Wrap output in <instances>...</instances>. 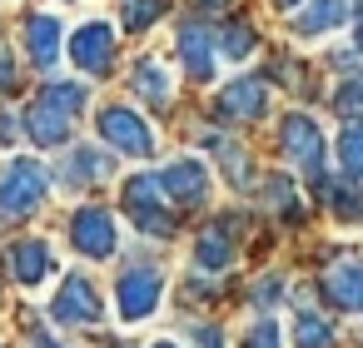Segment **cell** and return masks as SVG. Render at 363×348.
<instances>
[{"mask_svg": "<svg viewBox=\"0 0 363 348\" xmlns=\"http://www.w3.org/2000/svg\"><path fill=\"white\" fill-rule=\"evenodd\" d=\"M85 100H90L85 85H75V80H50V85L35 95L30 115H26L30 140L45 145V150H50V145H65L70 130H75V120H80V110H85Z\"/></svg>", "mask_w": 363, "mask_h": 348, "instance_id": "cell-1", "label": "cell"}, {"mask_svg": "<svg viewBox=\"0 0 363 348\" xmlns=\"http://www.w3.org/2000/svg\"><path fill=\"white\" fill-rule=\"evenodd\" d=\"M45 189H50V174L40 159L21 155L6 164V174H0V219H26L45 204Z\"/></svg>", "mask_w": 363, "mask_h": 348, "instance_id": "cell-2", "label": "cell"}, {"mask_svg": "<svg viewBox=\"0 0 363 348\" xmlns=\"http://www.w3.org/2000/svg\"><path fill=\"white\" fill-rule=\"evenodd\" d=\"M125 214H130L135 229L150 234V239H164V234L174 229V219H169V209H164V184H160V174H130V179H125Z\"/></svg>", "mask_w": 363, "mask_h": 348, "instance_id": "cell-3", "label": "cell"}, {"mask_svg": "<svg viewBox=\"0 0 363 348\" xmlns=\"http://www.w3.org/2000/svg\"><path fill=\"white\" fill-rule=\"evenodd\" d=\"M160 298H164V274H160V269H150V264L125 269V274H120V284H115V303H120V318H125V323L150 318V313L160 308Z\"/></svg>", "mask_w": 363, "mask_h": 348, "instance_id": "cell-4", "label": "cell"}, {"mask_svg": "<svg viewBox=\"0 0 363 348\" xmlns=\"http://www.w3.org/2000/svg\"><path fill=\"white\" fill-rule=\"evenodd\" d=\"M284 155H289V164L303 174V179H313V184H323V130L308 120V115H289L284 120Z\"/></svg>", "mask_w": 363, "mask_h": 348, "instance_id": "cell-5", "label": "cell"}, {"mask_svg": "<svg viewBox=\"0 0 363 348\" xmlns=\"http://www.w3.org/2000/svg\"><path fill=\"white\" fill-rule=\"evenodd\" d=\"M100 313H105L100 308V293H95V284L85 274L65 279L60 293H55V303H50V318L65 323V328H90V323H100Z\"/></svg>", "mask_w": 363, "mask_h": 348, "instance_id": "cell-6", "label": "cell"}, {"mask_svg": "<svg viewBox=\"0 0 363 348\" xmlns=\"http://www.w3.org/2000/svg\"><path fill=\"white\" fill-rule=\"evenodd\" d=\"M100 135L120 150V155H130V159H145V155H155V135H150V125L135 115V110H105L100 115Z\"/></svg>", "mask_w": 363, "mask_h": 348, "instance_id": "cell-7", "label": "cell"}, {"mask_svg": "<svg viewBox=\"0 0 363 348\" xmlns=\"http://www.w3.org/2000/svg\"><path fill=\"white\" fill-rule=\"evenodd\" d=\"M323 293L343 313H363V254H338L323 269Z\"/></svg>", "mask_w": 363, "mask_h": 348, "instance_id": "cell-8", "label": "cell"}, {"mask_svg": "<svg viewBox=\"0 0 363 348\" xmlns=\"http://www.w3.org/2000/svg\"><path fill=\"white\" fill-rule=\"evenodd\" d=\"M70 60H75L85 75H105V70L115 65V30H110L105 21L80 26L75 40H70Z\"/></svg>", "mask_w": 363, "mask_h": 348, "instance_id": "cell-9", "label": "cell"}, {"mask_svg": "<svg viewBox=\"0 0 363 348\" xmlns=\"http://www.w3.org/2000/svg\"><path fill=\"white\" fill-rule=\"evenodd\" d=\"M70 239H75V249H80V254H90V259H110V254H115V244H120L115 219H110L105 209H95V204H85V209L70 219Z\"/></svg>", "mask_w": 363, "mask_h": 348, "instance_id": "cell-10", "label": "cell"}, {"mask_svg": "<svg viewBox=\"0 0 363 348\" xmlns=\"http://www.w3.org/2000/svg\"><path fill=\"white\" fill-rule=\"evenodd\" d=\"M160 184H164V199H174V204H204V194H209V164L204 159H174V164H164L160 169Z\"/></svg>", "mask_w": 363, "mask_h": 348, "instance_id": "cell-11", "label": "cell"}, {"mask_svg": "<svg viewBox=\"0 0 363 348\" xmlns=\"http://www.w3.org/2000/svg\"><path fill=\"white\" fill-rule=\"evenodd\" d=\"M11 269H16V284L21 288H40L50 274H55V249L45 239H21L11 249Z\"/></svg>", "mask_w": 363, "mask_h": 348, "instance_id": "cell-12", "label": "cell"}, {"mask_svg": "<svg viewBox=\"0 0 363 348\" xmlns=\"http://www.w3.org/2000/svg\"><path fill=\"white\" fill-rule=\"evenodd\" d=\"M264 105H269V90H264V80H234V85H224V95H219V115L224 120H259L264 115Z\"/></svg>", "mask_w": 363, "mask_h": 348, "instance_id": "cell-13", "label": "cell"}, {"mask_svg": "<svg viewBox=\"0 0 363 348\" xmlns=\"http://www.w3.org/2000/svg\"><path fill=\"white\" fill-rule=\"evenodd\" d=\"M26 50L40 70H50L60 60V21L55 16H30L26 21Z\"/></svg>", "mask_w": 363, "mask_h": 348, "instance_id": "cell-14", "label": "cell"}, {"mask_svg": "<svg viewBox=\"0 0 363 348\" xmlns=\"http://www.w3.org/2000/svg\"><path fill=\"white\" fill-rule=\"evenodd\" d=\"M130 80H135V95H140L145 105H155V110H164V105L174 100V85H169V70H164V60H155V55H150V60H140Z\"/></svg>", "mask_w": 363, "mask_h": 348, "instance_id": "cell-15", "label": "cell"}, {"mask_svg": "<svg viewBox=\"0 0 363 348\" xmlns=\"http://www.w3.org/2000/svg\"><path fill=\"white\" fill-rule=\"evenodd\" d=\"M179 50H184V65H189L194 80H209L214 75V35L209 30H199L194 21L179 26Z\"/></svg>", "mask_w": 363, "mask_h": 348, "instance_id": "cell-16", "label": "cell"}, {"mask_svg": "<svg viewBox=\"0 0 363 348\" xmlns=\"http://www.w3.org/2000/svg\"><path fill=\"white\" fill-rule=\"evenodd\" d=\"M348 21V6L343 0H308V11L294 16V30L298 35H323V30H338Z\"/></svg>", "mask_w": 363, "mask_h": 348, "instance_id": "cell-17", "label": "cell"}, {"mask_svg": "<svg viewBox=\"0 0 363 348\" xmlns=\"http://www.w3.org/2000/svg\"><path fill=\"white\" fill-rule=\"evenodd\" d=\"M65 184H100L105 174H110V159L100 155V150H90V145H75L70 155H65Z\"/></svg>", "mask_w": 363, "mask_h": 348, "instance_id": "cell-18", "label": "cell"}, {"mask_svg": "<svg viewBox=\"0 0 363 348\" xmlns=\"http://www.w3.org/2000/svg\"><path fill=\"white\" fill-rule=\"evenodd\" d=\"M229 219H219V224H209L204 234H199V249H194V259H199V269H224L229 259H234V244H229Z\"/></svg>", "mask_w": 363, "mask_h": 348, "instance_id": "cell-19", "label": "cell"}, {"mask_svg": "<svg viewBox=\"0 0 363 348\" xmlns=\"http://www.w3.org/2000/svg\"><path fill=\"white\" fill-rule=\"evenodd\" d=\"M338 164H343V174L353 184L363 179V120L343 125V135H338Z\"/></svg>", "mask_w": 363, "mask_h": 348, "instance_id": "cell-20", "label": "cell"}, {"mask_svg": "<svg viewBox=\"0 0 363 348\" xmlns=\"http://www.w3.org/2000/svg\"><path fill=\"white\" fill-rule=\"evenodd\" d=\"M294 348H333V323L318 313H298L294 318Z\"/></svg>", "mask_w": 363, "mask_h": 348, "instance_id": "cell-21", "label": "cell"}, {"mask_svg": "<svg viewBox=\"0 0 363 348\" xmlns=\"http://www.w3.org/2000/svg\"><path fill=\"white\" fill-rule=\"evenodd\" d=\"M160 11H164V0H125V30H145V26H155Z\"/></svg>", "mask_w": 363, "mask_h": 348, "instance_id": "cell-22", "label": "cell"}, {"mask_svg": "<svg viewBox=\"0 0 363 348\" xmlns=\"http://www.w3.org/2000/svg\"><path fill=\"white\" fill-rule=\"evenodd\" d=\"M244 348H284V328L274 318H259L249 333H244Z\"/></svg>", "mask_w": 363, "mask_h": 348, "instance_id": "cell-23", "label": "cell"}, {"mask_svg": "<svg viewBox=\"0 0 363 348\" xmlns=\"http://www.w3.org/2000/svg\"><path fill=\"white\" fill-rule=\"evenodd\" d=\"M249 50H254V26H229V30H224V55L244 60Z\"/></svg>", "mask_w": 363, "mask_h": 348, "instance_id": "cell-24", "label": "cell"}, {"mask_svg": "<svg viewBox=\"0 0 363 348\" xmlns=\"http://www.w3.org/2000/svg\"><path fill=\"white\" fill-rule=\"evenodd\" d=\"M343 115H353V110H363V80H348L343 90H338V100H333Z\"/></svg>", "mask_w": 363, "mask_h": 348, "instance_id": "cell-25", "label": "cell"}, {"mask_svg": "<svg viewBox=\"0 0 363 348\" xmlns=\"http://www.w3.org/2000/svg\"><path fill=\"white\" fill-rule=\"evenodd\" d=\"M189 343H194V348H224V338H219V328H214V323H209V328H194V333H189Z\"/></svg>", "mask_w": 363, "mask_h": 348, "instance_id": "cell-26", "label": "cell"}, {"mask_svg": "<svg viewBox=\"0 0 363 348\" xmlns=\"http://www.w3.org/2000/svg\"><path fill=\"white\" fill-rule=\"evenodd\" d=\"M30 348H60V343H55V338H45V333H35V338H30Z\"/></svg>", "mask_w": 363, "mask_h": 348, "instance_id": "cell-27", "label": "cell"}, {"mask_svg": "<svg viewBox=\"0 0 363 348\" xmlns=\"http://www.w3.org/2000/svg\"><path fill=\"white\" fill-rule=\"evenodd\" d=\"M0 80H6V85H11V60H6V55H0Z\"/></svg>", "mask_w": 363, "mask_h": 348, "instance_id": "cell-28", "label": "cell"}, {"mask_svg": "<svg viewBox=\"0 0 363 348\" xmlns=\"http://www.w3.org/2000/svg\"><path fill=\"white\" fill-rule=\"evenodd\" d=\"M353 40H358V50H363V21H358V26H353Z\"/></svg>", "mask_w": 363, "mask_h": 348, "instance_id": "cell-29", "label": "cell"}, {"mask_svg": "<svg viewBox=\"0 0 363 348\" xmlns=\"http://www.w3.org/2000/svg\"><path fill=\"white\" fill-rule=\"evenodd\" d=\"M199 6H204V11H214V6H229V0H199Z\"/></svg>", "mask_w": 363, "mask_h": 348, "instance_id": "cell-30", "label": "cell"}, {"mask_svg": "<svg viewBox=\"0 0 363 348\" xmlns=\"http://www.w3.org/2000/svg\"><path fill=\"white\" fill-rule=\"evenodd\" d=\"M279 6H298V0H279Z\"/></svg>", "mask_w": 363, "mask_h": 348, "instance_id": "cell-31", "label": "cell"}, {"mask_svg": "<svg viewBox=\"0 0 363 348\" xmlns=\"http://www.w3.org/2000/svg\"><path fill=\"white\" fill-rule=\"evenodd\" d=\"M155 348H174V343H155Z\"/></svg>", "mask_w": 363, "mask_h": 348, "instance_id": "cell-32", "label": "cell"}]
</instances>
